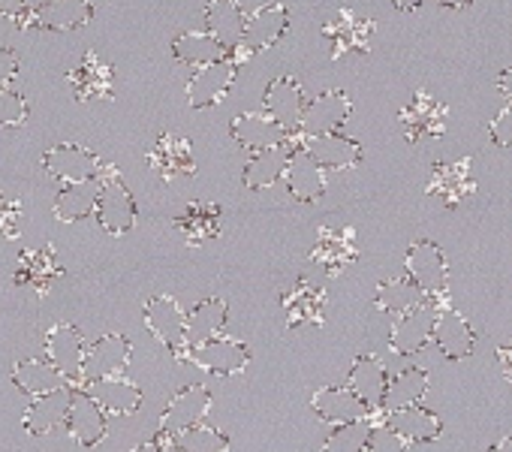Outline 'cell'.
Wrapping results in <instances>:
<instances>
[{"label":"cell","instance_id":"obj_17","mask_svg":"<svg viewBox=\"0 0 512 452\" xmlns=\"http://www.w3.org/2000/svg\"><path fill=\"white\" fill-rule=\"evenodd\" d=\"M43 166L52 178H58L61 184L70 181H91L100 172V160L82 148V145H55L52 151H46Z\"/></svg>","mask_w":512,"mask_h":452},{"label":"cell","instance_id":"obj_24","mask_svg":"<svg viewBox=\"0 0 512 452\" xmlns=\"http://www.w3.org/2000/svg\"><path fill=\"white\" fill-rule=\"evenodd\" d=\"M311 260L329 278L341 275L347 266L356 263V233L350 230V226H344V230H320V239H317Z\"/></svg>","mask_w":512,"mask_h":452},{"label":"cell","instance_id":"obj_25","mask_svg":"<svg viewBox=\"0 0 512 452\" xmlns=\"http://www.w3.org/2000/svg\"><path fill=\"white\" fill-rule=\"evenodd\" d=\"M70 82H73L76 100H82V103L115 97V91H112L115 70H112V64H103L94 52H85L82 64L70 73Z\"/></svg>","mask_w":512,"mask_h":452},{"label":"cell","instance_id":"obj_5","mask_svg":"<svg viewBox=\"0 0 512 452\" xmlns=\"http://www.w3.org/2000/svg\"><path fill=\"white\" fill-rule=\"evenodd\" d=\"M145 326L148 332L175 356L184 359L187 353V314L172 296H157L145 305Z\"/></svg>","mask_w":512,"mask_h":452},{"label":"cell","instance_id":"obj_38","mask_svg":"<svg viewBox=\"0 0 512 452\" xmlns=\"http://www.w3.org/2000/svg\"><path fill=\"white\" fill-rule=\"evenodd\" d=\"M13 383H16L25 395H31V398L67 386L64 377L58 374V368H55L52 362H40V359H22V362L13 368Z\"/></svg>","mask_w":512,"mask_h":452},{"label":"cell","instance_id":"obj_16","mask_svg":"<svg viewBox=\"0 0 512 452\" xmlns=\"http://www.w3.org/2000/svg\"><path fill=\"white\" fill-rule=\"evenodd\" d=\"M311 404H314V413L323 422H329V425H344V422L368 419L374 413L350 386H326V389L314 392Z\"/></svg>","mask_w":512,"mask_h":452},{"label":"cell","instance_id":"obj_36","mask_svg":"<svg viewBox=\"0 0 512 452\" xmlns=\"http://www.w3.org/2000/svg\"><path fill=\"white\" fill-rule=\"evenodd\" d=\"M97 193H100V181H70L61 187V193L55 196V217L61 223H76L85 220L88 214H94L97 205Z\"/></svg>","mask_w":512,"mask_h":452},{"label":"cell","instance_id":"obj_40","mask_svg":"<svg viewBox=\"0 0 512 452\" xmlns=\"http://www.w3.org/2000/svg\"><path fill=\"white\" fill-rule=\"evenodd\" d=\"M226 302L223 299H205L199 302L190 314H187V344H199L208 341L214 335H220L223 323H226Z\"/></svg>","mask_w":512,"mask_h":452},{"label":"cell","instance_id":"obj_41","mask_svg":"<svg viewBox=\"0 0 512 452\" xmlns=\"http://www.w3.org/2000/svg\"><path fill=\"white\" fill-rule=\"evenodd\" d=\"M422 299H425V293H422L410 278H389V281H383V284L377 287V296H374L377 308H380L383 314H392V317H398V314L416 308Z\"/></svg>","mask_w":512,"mask_h":452},{"label":"cell","instance_id":"obj_52","mask_svg":"<svg viewBox=\"0 0 512 452\" xmlns=\"http://www.w3.org/2000/svg\"><path fill=\"white\" fill-rule=\"evenodd\" d=\"M392 4H395V10H401V13H416V10L425 4V0H392Z\"/></svg>","mask_w":512,"mask_h":452},{"label":"cell","instance_id":"obj_1","mask_svg":"<svg viewBox=\"0 0 512 452\" xmlns=\"http://www.w3.org/2000/svg\"><path fill=\"white\" fill-rule=\"evenodd\" d=\"M97 181H100V193H97V205H94L97 223L103 226V230H106L109 236H124V233H130V230H133V223H136V199H133V193L124 187L118 169L100 163Z\"/></svg>","mask_w":512,"mask_h":452},{"label":"cell","instance_id":"obj_14","mask_svg":"<svg viewBox=\"0 0 512 452\" xmlns=\"http://www.w3.org/2000/svg\"><path fill=\"white\" fill-rule=\"evenodd\" d=\"M473 193H476V178L470 172V157H461L452 163H437L431 169L428 196L440 199L446 208H458Z\"/></svg>","mask_w":512,"mask_h":452},{"label":"cell","instance_id":"obj_29","mask_svg":"<svg viewBox=\"0 0 512 452\" xmlns=\"http://www.w3.org/2000/svg\"><path fill=\"white\" fill-rule=\"evenodd\" d=\"M94 19L91 0H46L34 10V25L43 31H73Z\"/></svg>","mask_w":512,"mask_h":452},{"label":"cell","instance_id":"obj_28","mask_svg":"<svg viewBox=\"0 0 512 452\" xmlns=\"http://www.w3.org/2000/svg\"><path fill=\"white\" fill-rule=\"evenodd\" d=\"M383 422L398 431L407 443H431L440 437L443 431V422L440 416H434L431 410H425L422 404H413V407H401V410H386Z\"/></svg>","mask_w":512,"mask_h":452},{"label":"cell","instance_id":"obj_22","mask_svg":"<svg viewBox=\"0 0 512 452\" xmlns=\"http://www.w3.org/2000/svg\"><path fill=\"white\" fill-rule=\"evenodd\" d=\"M323 172L326 169L317 166V160L305 148H296L290 154L287 169H284V181H287L290 196L299 202H317L326 193V175Z\"/></svg>","mask_w":512,"mask_h":452},{"label":"cell","instance_id":"obj_43","mask_svg":"<svg viewBox=\"0 0 512 452\" xmlns=\"http://www.w3.org/2000/svg\"><path fill=\"white\" fill-rule=\"evenodd\" d=\"M368 434H371V416L356 419V422H344L326 437L323 452H365Z\"/></svg>","mask_w":512,"mask_h":452},{"label":"cell","instance_id":"obj_50","mask_svg":"<svg viewBox=\"0 0 512 452\" xmlns=\"http://www.w3.org/2000/svg\"><path fill=\"white\" fill-rule=\"evenodd\" d=\"M497 91L506 97V103L512 106V67H506V70H500V76H497Z\"/></svg>","mask_w":512,"mask_h":452},{"label":"cell","instance_id":"obj_56","mask_svg":"<svg viewBox=\"0 0 512 452\" xmlns=\"http://www.w3.org/2000/svg\"><path fill=\"white\" fill-rule=\"evenodd\" d=\"M22 4H25L28 10H37L40 4H46V0H22Z\"/></svg>","mask_w":512,"mask_h":452},{"label":"cell","instance_id":"obj_3","mask_svg":"<svg viewBox=\"0 0 512 452\" xmlns=\"http://www.w3.org/2000/svg\"><path fill=\"white\" fill-rule=\"evenodd\" d=\"M187 353H190V356H184L187 362H193L196 368H202L208 374H217V377H235L250 365L247 344H241L235 338H223V335L190 344Z\"/></svg>","mask_w":512,"mask_h":452},{"label":"cell","instance_id":"obj_10","mask_svg":"<svg viewBox=\"0 0 512 452\" xmlns=\"http://www.w3.org/2000/svg\"><path fill=\"white\" fill-rule=\"evenodd\" d=\"M446 124H449V109L425 91H416L413 100L401 109V127L407 142L437 139L446 133Z\"/></svg>","mask_w":512,"mask_h":452},{"label":"cell","instance_id":"obj_55","mask_svg":"<svg viewBox=\"0 0 512 452\" xmlns=\"http://www.w3.org/2000/svg\"><path fill=\"white\" fill-rule=\"evenodd\" d=\"M488 452H512V437H503L500 443H494Z\"/></svg>","mask_w":512,"mask_h":452},{"label":"cell","instance_id":"obj_19","mask_svg":"<svg viewBox=\"0 0 512 452\" xmlns=\"http://www.w3.org/2000/svg\"><path fill=\"white\" fill-rule=\"evenodd\" d=\"M431 341H434V344H437V350H440L446 359H452V362H458V359L470 356V353H473V347H476V335H473L470 323H467L458 311H452L449 305L437 311Z\"/></svg>","mask_w":512,"mask_h":452},{"label":"cell","instance_id":"obj_11","mask_svg":"<svg viewBox=\"0 0 512 452\" xmlns=\"http://www.w3.org/2000/svg\"><path fill=\"white\" fill-rule=\"evenodd\" d=\"M323 37L332 43V61L344 55H365L371 49L374 37V22L353 13V10H338V16L323 28Z\"/></svg>","mask_w":512,"mask_h":452},{"label":"cell","instance_id":"obj_54","mask_svg":"<svg viewBox=\"0 0 512 452\" xmlns=\"http://www.w3.org/2000/svg\"><path fill=\"white\" fill-rule=\"evenodd\" d=\"M130 452H163V443H160V440H148V443H139V446L130 449Z\"/></svg>","mask_w":512,"mask_h":452},{"label":"cell","instance_id":"obj_13","mask_svg":"<svg viewBox=\"0 0 512 452\" xmlns=\"http://www.w3.org/2000/svg\"><path fill=\"white\" fill-rule=\"evenodd\" d=\"M353 112V103L344 91H323L317 100L305 103L299 133L305 136H323V133H338Z\"/></svg>","mask_w":512,"mask_h":452},{"label":"cell","instance_id":"obj_20","mask_svg":"<svg viewBox=\"0 0 512 452\" xmlns=\"http://www.w3.org/2000/svg\"><path fill=\"white\" fill-rule=\"evenodd\" d=\"M130 356H133V344L124 335H103L100 341H94L88 347L82 383L112 377V374H124V368L130 365Z\"/></svg>","mask_w":512,"mask_h":452},{"label":"cell","instance_id":"obj_32","mask_svg":"<svg viewBox=\"0 0 512 452\" xmlns=\"http://www.w3.org/2000/svg\"><path fill=\"white\" fill-rule=\"evenodd\" d=\"M67 407H70V389L61 386V389H55V392L37 395V398L31 401V407H28V413H25L22 422H25V428H28L31 434L43 437V434H52L58 425H64Z\"/></svg>","mask_w":512,"mask_h":452},{"label":"cell","instance_id":"obj_35","mask_svg":"<svg viewBox=\"0 0 512 452\" xmlns=\"http://www.w3.org/2000/svg\"><path fill=\"white\" fill-rule=\"evenodd\" d=\"M175 230L184 233L187 245H205L220 233V208L208 202H190L178 217H175Z\"/></svg>","mask_w":512,"mask_h":452},{"label":"cell","instance_id":"obj_12","mask_svg":"<svg viewBox=\"0 0 512 452\" xmlns=\"http://www.w3.org/2000/svg\"><path fill=\"white\" fill-rule=\"evenodd\" d=\"M64 425H67L70 437H73L79 446H85V449L97 446V443L106 437V431H109L106 413L100 410V404H97L82 386H76V392L70 389V407H67Z\"/></svg>","mask_w":512,"mask_h":452},{"label":"cell","instance_id":"obj_57","mask_svg":"<svg viewBox=\"0 0 512 452\" xmlns=\"http://www.w3.org/2000/svg\"><path fill=\"white\" fill-rule=\"evenodd\" d=\"M163 452H181V449H175L172 443H166V446H163Z\"/></svg>","mask_w":512,"mask_h":452},{"label":"cell","instance_id":"obj_30","mask_svg":"<svg viewBox=\"0 0 512 452\" xmlns=\"http://www.w3.org/2000/svg\"><path fill=\"white\" fill-rule=\"evenodd\" d=\"M205 22H208V34L226 49L235 52L244 34V13L238 7V0H208L205 4Z\"/></svg>","mask_w":512,"mask_h":452},{"label":"cell","instance_id":"obj_27","mask_svg":"<svg viewBox=\"0 0 512 452\" xmlns=\"http://www.w3.org/2000/svg\"><path fill=\"white\" fill-rule=\"evenodd\" d=\"M284 308H287V326L290 329L320 326L326 317V290L311 284L308 278H302L293 287V293L284 296Z\"/></svg>","mask_w":512,"mask_h":452},{"label":"cell","instance_id":"obj_42","mask_svg":"<svg viewBox=\"0 0 512 452\" xmlns=\"http://www.w3.org/2000/svg\"><path fill=\"white\" fill-rule=\"evenodd\" d=\"M169 443L181 452H229V437L211 425H202V422L178 431Z\"/></svg>","mask_w":512,"mask_h":452},{"label":"cell","instance_id":"obj_51","mask_svg":"<svg viewBox=\"0 0 512 452\" xmlns=\"http://www.w3.org/2000/svg\"><path fill=\"white\" fill-rule=\"evenodd\" d=\"M25 10L22 0H0V16H7V19H16L19 13Z\"/></svg>","mask_w":512,"mask_h":452},{"label":"cell","instance_id":"obj_21","mask_svg":"<svg viewBox=\"0 0 512 452\" xmlns=\"http://www.w3.org/2000/svg\"><path fill=\"white\" fill-rule=\"evenodd\" d=\"M266 115L272 121H278L284 130H299V121H302V112H305V94H302V85L293 79V76H281L275 79L269 88H266Z\"/></svg>","mask_w":512,"mask_h":452},{"label":"cell","instance_id":"obj_26","mask_svg":"<svg viewBox=\"0 0 512 452\" xmlns=\"http://www.w3.org/2000/svg\"><path fill=\"white\" fill-rule=\"evenodd\" d=\"M232 139L247 148V151H266V148H278L290 139V130H284L278 121H272L269 115H238L232 121Z\"/></svg>","mask_w":512,"mask_h":452},{"label":"cell","instance_id":"obj_8","mask_svg":"<svg viewBox=\"0 0 512 452\" xmlns=\"http://www.w3.org/2000/svg\"><path fill=\"white\" fill-rule=\"evenodd\" d=\"M235 73H238V64L229 61V58H220L214 64L196 67V73L187 82V103H190V109L199 112V109L217 106L229 94V88L235 82Z\"/></svg>","mask_w":512,"mask_h":452},{"label":"cell","instance_id":"obj_15","mask_svg":"<svg viewBox=\"0 0 512 452\" xmlns=\"http://www.w3.org/2000/svg\"><path fill=\"white\" fill-rule=\"evenodd\" d=\"M82 389L100 404L103 413H115V416H133L142 407V389L127 380L124 374H112V377H100V380H88L82 383Z\"/></svg>","mask_w":512,"mask_h":452},{"label":"cell","instance_id":"obj_23","mask_svg":"<svg viewBox=\"0 0 512 452\" xmlns=\"http://www.w3.org/2000/svg\"><path fill=\"white\" fill-rule=\"evenodd\" d=\"M302 148L323 169H353V166L362 163V145L356 139L341 136V130L338 133H323V136H305Z\"/></svg>","mask_w":512,"mask_h":452},{"label":"cell","instance_id":"obj_44","mask_svg":"<svg viewBox=\"0 0 512 452\" xmlns=\"http://www.w3.org/2000/svg\"><path fill=\"white\" fill-rule=\"evenodd\" d=\"M365 449L368 452H410V443L398 431H392L386 422H377V425H371Z\"/></svg>","mask_w":512,"mask_h":452},{"label":"cell","instance_id":"obj_49","mask_svg":"<svg viewBox=\"0 0 512 452\" xmlns=\"http://www.w3.org/2000/svg\"><path fill=\"white\" fill-rule=\"evenodd\" d=\"M497 368H500V377L506 383H512V341L497 347Z\"/></svg>","mask_w":512,"mask_h":452},{"label":"cell","instance_id":"obj_47","mask_svg":"<svg viewBox=\"0 0 512 452\" xmlns=\"http://www.w3.org/2000/svg\"><path fill=\"white\" fill-rule=\"evenodd\" d=\"M488 136H491L494 145L512 148V106H506L503 112L494 115V121L488 124Z\"/></svg>","mask_w":512,"mask_h":452},{"label":"cell","instance_id":"obj_34","mask_svg":"<svg viewBox=\"0 0 512 452\" xmlns=\"http://www.w3.org/2000/svg\"><path fill=\"white\" fill-rule=\"evenodd\" d=\"M58 275H64V272L58 266L55 248H34V251L22 254L19 272H16V284L19 287H34L43 296V293H49V287H52V281Z\"/></svg>","mask_w":512,"mask_h":452},{"label":"cell","instance_id":"obj_31","mask_svg":"<svg viewBox=\"0 0 512 452\" xmlns=\"http://www.w3.org/2000/svg\"><path fill=\"white\" fill-rule=\"evenodd\" d=\"M371 410H380L383 404V395H386V386H389V374H386V365L371 356V353H362L353 368H350V383H347Z\"/></svg>","mask_w":512,"mask_h":452},{"label":"cell","instance_id":"obj_33","mask_svg":"<svg viewBox=\"0 0 512 452\" xmlns=\"http://www.w3.org/2000/svg\"><path fill=\"white\" fill-rule=\"evenodd\" d=\"M290 142V139H287ZM278 145V148H266V151H253V157L247 160L244 166V184L250 190H263V187H272L284 178V169L290 163V154L293 148L290 145Z\"/></svg>","mask_w":512,"mask_h":452},{"label":"cell","instance_id":"obj_48","mask_svg":"<svg viewBox=\"0 0 512 452\" xmlns=\"http://www.w3.org/2000/svg\"><path fill=\"white\" fill-rule=\"evenodd\" d=\"M19 73V55L13 49H0V88H7Z\"/></svg>","mask_w":512,"mask_h":452},{"label":"cell","instance_id":"obj_6","mask_svg":"<svg viewBox=\"0 0 512 452\" xmlns=\"http://www.w3.org/2000/svg\"><path fill=\"white\" fill-rule=\"evenodd\" d=\"M211 410V392L202 386V383H193V386H184L178 395H172L169 407L163 410L160 416V443L166 446L178 431L202 422Z\"/></svg>","mask_w":512,"mask_h":452},{"label":"cell","instance_id":"obj_45","mask_svg":"<svg viewBox=\"0 0 512 452\" xmlns=\"http://www.w3.org/2000/svg\"><path fill=\"white\" fill-rule=\"evenodd\" d=\"M28 118V103L10 91V88H0V127H19Z\"/></svg>","mask_w":512,"mask_h":452},{"label":"cell","instance_id":"obj_37","mask_svg":"<svg viewBox=\"0 0 512 452\" xmlns=\"http://www.w3.org/2000/svg\"><path fill=\"white\" fill-rule=\"evenodd\" d=\"M428 392V374L422 368H404L401 374L389 377L386 395L380 410H401V407H413L425 398Z\"/></svg>","mask_w":512,"mask_h":452},{"label":"cell","instance_id":"obj_4","mask_svg":"<svg viewBox=\"0 0 512 452\" xmlns=\"http://www.w3.org/2000/svg\"><path fill=\"white\" fill-rule=\"evenodd\" d=\"M407 278L428 296V299H443L446 302V281H449V269H446V257L443 251L422 239L413 242L407 248V260H404Z\"/></svg>","mask_w":512,"mask_h":452},{"label":"cell","instance_id":"obj_9","mask_svg":"<svg viewBox=\"0 0 512 452\" xmlns=\"http://www.w3.org/2000/svg\"><path fill=\"white\" fill-rule=\"evenodd\" d=\"M46 353L49 362L58 368V374L64 377V383L82 386L85 380V356H88V344L85 338L73 329V326H55L46 338Z\"/></svg>","mask_w":512,"mask_h":452},{"label":"cell","instance_id":"obj_46","mask_svg":"<svg viewBox=\"0 0 512 452\" xmlns=\"http://www.w3.org/2000/svg\"><path fill=\"white\" fill-rule=\"evenodd\" d=\"M22 226V205L0 196V239H16Z\"/></svg>","mask_w":512,"mask_h":452},{"label":"cell","instance_id":"obj_2","mask_svg":"<svg viewBox=\"0 0 512 452\" xmlns=\"http://www.w3.org/2000/svg\"><path fill=\"white\" fill-rule=\"evenodd\" d=\"M446 308L443 299H422L416 308L404 311L395 317V326H392V335H389V347L392 353L398 356H413L419 350H425V344L431 341V332H434V320H437V311Z\"/></svg>","mask_w":512,"mask_h":452},{"label":"cell","instance_id":"obj_53","mask_svg":"<svg viewBox=\"0 0 512 452\" xmlns=\"http://www.w3.org/2000/svg\"><path fill=\"white\" fill-rule=\"evenodd\" d=\"M437 4L446 10H467V7H473V0H437Z\"/></svg>","mask_w":512,"mask_h":452},{"label":"cell","instance_id":"obj_7","mask_svg":"<svg viewBox=\"0 0 512 452\" xmlns=\"http://www.w3.org/2000/svg\"><path fill=\"white\" fill-rule=\"evenodd\" d=\"M290 28V10L284 4H272V7H260L247 22H244V34L238 43V58L244 55H256L263 49H272Z\"/></svg>","mask_w":512,"mask_h":452},{"label":"cell","instance_id":"obj_39","mask_svg":"<svg viewBox=\"0 0 512 452\" xmlns=\"http://www.w3.org/2000/svg\"><path fill=\"white\" fill-rule=\"evenodd\" d=\"M172 55H175V61H181V64L205 67V64H214V61L226 58V49H223L211 34L187 31V34H181V37L172 43Z\"/></svg>","mask_w":512,"mask_h":452},{"label":"cell","instance_id":"obj_18","mask_svg":"<svg viewBox=\"0 0 512 452\" xmlns=\"http://www.w3.org/2000/svg\"><path fill=\"white\" fill-rule=\"evenodd\" d=\"M148 166L172 181V178H187L196 172V160H193V148L184 136H175V133H163L157 139V145L148 151Z\"/></svg>","mask_w":512,"mask_h":452}]
</instances>
